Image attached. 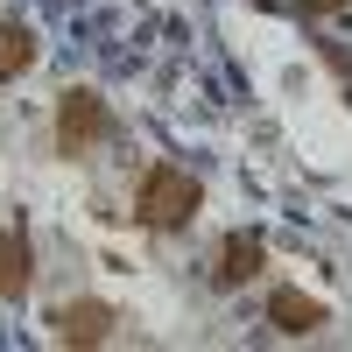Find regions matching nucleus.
<instances>
[{"instance_id": "5", "label": "nucleus", "mask_w": 352, "mask_h": 352, "mask_svg": "<svg viewBox=\"0 0 352 352\" xmlns=\"http://www.w3.org/2000/svg\"><path fill=\"white\" fill-rule=\"evenodd\" d=\"M268 324L282 331V338H310V331H324L331 324V303H317L310 289H268Z\"/></svg>"}, {"instance_id": "1", "label": "nucleus", "mask_w": 352, "mask_h": 352, "mask_svg": "<svg viewBox=\"0 0 352 352\" xmlns=\"http://www.w3.org/2000/svg\"><path fill=\"white\" fill-rule=\"evenodd\" d=\"M197 204H204V184L190 169H176V162H148L141 184H134V219L148 232H184L197 219Z\"/></svg>"}, {"instance_id": "7", "label": "nucleus", "mask_w": 352, "mask_h": 352, "mask_svg": "<svg viewBox=\"0 0 352 352\" xmlns=\"http://www.w3.org/2000/svg\"><path fill=\"white\" fill-rule=\"evenodd\" d=\"M28 64H36V28L28 21H0V85H14Z\"/></svg>"}, {"instance_id": "8", "label": "nucleus", "mask_w": 352, "mask_h": 352, "mask_svg": "<svg viewBox=\"0 0 352 352\" xmlns=\"http://www.w3.org/2000/svg\"><path fill=\"white\" fill-rule=\"evenodd\" d=\"M338 8H352V0H296V14H303V21H317V14H338Z\"/></svg>"}, {"instance_id": "3", "label": "nucleus", "mask_w": 352, "mask_h": 352, "mask_svg": "<svg viewBox=\"0 0 352 352\" xmlns=\"http://www.w3.org/2000/svg\"><path fill=\"white\" fill-rule=\"evenodd\" d=\"M113 324H120V310L99 303V296H71V303L50 310V338H56V345H106Z\"/></svg>"}, {"instance_id": "4", "label": "nucleus", "mask_w": 352, "mask_h": 352, "mask_svg": "<svg viewBox=\"0 0 352 352\" xmlns=\"http://www.w3.org/2000/svg\"><path fill=\"white\" fill-rule=\"evenodd\" d=\"M261 261H268V240H261L254 226H232L226 240H219V261H212V282L219 289H247L261 275Z\"/></svg>"}, {"instance_id": "2", "label": "nucleus", "mask_w": 352, "mask_h": 352, "mask_svg": "<svg viewBox=\"0 0 352 352\" xmlns=\"http://www.w3.org/2000/svg\"><path fill=\"white\" fill-rule=\"evenodd\" d=\"M106 134H113L106 92H99V85H71V92L56 99V155H64V162H85V155L106 148Z\"/></svg>"}, {"instance_id": "6", "label": "nucleus", "mask_w": 352, "mask_h": 352, "mask_svg": "<svg viewBox=\"0 0 352 352\" xmlns=\"http://www.w3.org/2000/svg\"><path fill=\"white\" fill-rule=\"evenodd\" d=\"M28 282H36V240L21 219H8L0 226V303H21Z\"/></svg>"}]
</instances>
